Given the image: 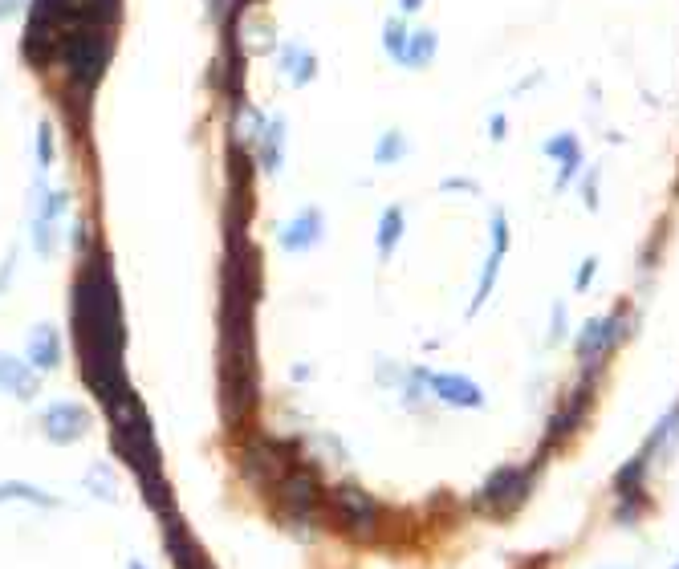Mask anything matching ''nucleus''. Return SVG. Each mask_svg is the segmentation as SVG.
<instances>
[{
	"label": "nucleus",
	"instance_id": "1",
	"mask_svg": "<svg viewBox=\"0 0 679 569\" xmlns=\"http://www.w3.org/2000/svg\"><path fill=\"white\" fill-rule=\"evenodd\" d=\"M122 0H29L25 57L37 70L61 66L78 94H90L114 53Z\"/></svg>",
	"mask_w": 679,
	"mask_h": 569
},
{
	"label": "nucleus",
	"instance_id": "2",
	"mask_svg": "<svg viewBox=\"0 0 679 569\" xmlns=\"http://www.w3.org/2000/svg\"><path fill=\"white\" fill-rule=\"evenodd\" d=\"M74 342H78L82 374L94 387V395L106 407L118 403L131 391L127 370H122L127 330H122V305L106 257H90L74 277Z\"/></svg>",
	"mask_w": 679,
	"mask_h": 569
},
{
	"label": "nucleus",
	"instance_id": "3",
	"mask_svg": "<svg viewBox=\"0 0 679 569\" xmlns=\"http://www.w3.org/2000/svg\"><path fill=\"white\" fill-rule=\"evenodd\" d=\"M114 419V452L131 464V472L139 476V484L147 488V496L159 504V488H163V468H159V448H155V431L151 419L143 415L139 399L127 391L118 403L106 407Z\"/></svg>",
	"mask_w": 679,
	"mask_h": 569
},
{
	"label": "nucleus",
	"instance_id": "4",
	"mask_svg": "<svg viewBox=\"0 0 679 569\" xmlns=\"http://www.w3.org/2000/svg\"><path fill=\"white\" fill-rule=\"evenodd\" d=\"M66 212H70V192L49 187V179L37 175L29 187V240L41 257H53L57 252V236H61V224H66Z\"/></svg>",
	"mask_w": 679,
	"mask_h": 569
},
{
	"label": "nucleus",
	"instance_id": "5",
	"mask_svg": "<svg viewBox=\"0 0 679 569\" xmlns=\"http://www.w3.org/2000/svg\"><path fill=\"white\" fill-rule=\"evenodd\" d=\"M41 435L57 448H70L82 435H90V411L78 399H57L41 411Z\"/></svg>",
	"mask_w": 679,
	"mask_h": 569
},
{
	"label": "nucleus",
	"instance_id": "6",
	"mask_svg": "<svg viewBox=\"0 0 679 569\" xmlns=\"http://www.w3.org/2000/svg\"><path fill=\"white\" fill-rule=\"evenodd\" d=\"M330 500H334V513L346 521L350 533H358V537L375 533V525H379V504L370 500L366 488H358V484H338Z\"/></svg>",
	"mask_w": 679,
	"mask_h": 569
},
{
	"label": "nucleus",
	"instance_id": "7",
	"mask_svg": "<svg viewBox=\"0 0 679 569\" xmlns=\"http://www.w3.org/2000/svg\"><path fill=\"white\" fill-rule=\"evenodd\" d=\"M525 484H529V476L521 472V468H501L497 476H492L488 484H484V492L476 496V504L480 509H488V513H513L517 504L525 500Z\"/></svg>",
	"mask_w": 679,
	"mask_h": 569
},
{
	"label": "nucleus",
	"instance_id": "8",
	"mask_svg": "<svg viewBox=\"0 0 679 569\" xmlns=\"http://www.w3.org/2000/svg\"><path fill=\"white\" fill-rule=\"evenodd\" d=\"M277 240H281L285 252H310V248H318V244L326 240V216H322V208H314V204L301 208L293 220L281 224Z\"/></svg>",
	"mask_w": 679,
	"mask_h": 569
},
{
	"label": "nucleus",
	"instance_id": "9",
	"mask_svg": "<svg viewBox=\"0 0 679 569\" xmlns=\"http://www.w3.org/2000/svg\"><path fill=\"white\" fill-rule=\"evenodd\" d=\"M619 334H623V313H610V318L586 322V330L578 334V358L590 362V366H598V362L610 354V346L619 342Z\"/></svg>",
	"mask_w": 679,
	"mask_h": 569
},
{
	"label": "nucleus",
	"instance_id": "10",
	"mask_svg": "<svg viewBox=\"0 0 679 569\" xmlns=\"http://www.w3.org/2000/svg\"><path fill=\"white\" fill-rule=\"evenodd\" d=\"M423 374V383L431 387V395H436L440 403H448V407H484V391L472 383V378H464V374H427V370H419Z\"/></svg>",
	"mask_w": 679,
	"mask_h": 569
},
{
	"label": "nucleus",
	"instance_id": "11",
	"mask_svg": "<svg viewBox=\"0 0 679 569\" xmlns=\"http://www.w3.org/2000/svg\"><path fill=\"white\" fill-rule=\"evenodd\" d=\"M281 448L277 444H249L244 448V476H249L253 484H277L289 468H293V460L289 456H277Z\"/></svg>",
	"mask_w": 679,
	"mask_h": 569
},
{
	"label": "nucleus",
	"instance_id": "12",
	"mask_svg": "<svg viewBox=\"0 0 679 569\" xmlns=\"http://www.w3.org/2000/svg\"><path fill=\"white\" fill-rule=\"evenodd\" d=\"M277 488H281V500H285V509H289L293 517H310V513L318 509V480H314L310 472L289 468V472L277 480Z\"/></svg>",
	"mask_w": 679,
	"mask_h": 569
},
{
	"label": "nucleus",
	"instance_id": "13",
	"mask_svg": "<svg viewBox=\"0 0 679 569\" xmlns=\"http://www.w3.org/2000/svg\"><path fill=\"white\" fill-rule=\"evenodd\" d=\"M509 252V224L501 212H492V252H488V265L480 273V285H476V297H472V313L484 305V297L492 293V285H497V273H501V257Z\"/></svg>",
	"mask_w": 679,
	"mask_h": 569
},
{
	"label": "nucleus",
	"instance_id": "14",
	"mask_svg": "<svg viewBox=\"0 0 679 569\" xmlns=\"http://www.w3.org/2000/svg\"><path fill=\"white\" fill-rule=\"evenodd\" d=\"M277 61H281V78L293 82V86H310L318 78V57H314L310 45H301V41H285Z\"/></svg>",
	"mask_w": 679,
	"mask_h": 569
},
{
	"label": "nucleus",
	"instance_id": "15",
	"mask_svg": "<svg viewBox=\"0 0 679 569\" xmlns=\"http://www.w3.org/2000/svg\"><path fill=\"white\" fill-rule=\"evenodd\" d=\"M0 391H9L13 399H25V403H29V399L41 391L37 370H33L29 362L13 358V354H0Z\"/></svg>",
	"mask_w": 679,
	"mask_h": 569
},
{
	"label": "nucleus",
	"instance_id": "16",
	"mask_svg": "<svg viewBox=\"0 0 679 569\" xmlns=\"http://www.w3.org/2000/svg\"><path fill=\"white\" fill-rule=\"evenodd\" d=\"M257 163H261V171L265 175H277L281 171V163H285V118H269L265 122V131L257 135Z\"/></svg>",
	"mask_w": 679,
	"mask_h": 569
},
{
	"label": "nucleus",
	"instance_id": "17",
	"mask_svg": "<svg viewBox=\"0 0 679 569\" xmlns=\"http://www.w3.org/2000/svg\"><path fill=\"white\" fill-rule=\"evenodd\" d=\"M29 366L33 370H57L61 366V334H57V326H49V322L33 326V334H29Z\"/></svg>",
	"mask_w": 679,
	"mask_h": 569
},
{
	"label": "nucleus",
	"instance_id": "18",
	"mask_svg": "<svg viewBox=\"0 0 679 569\" xmlns=\"http://www.w3.org/2000/svg\"><path fill=\"white\" fill-rule=\"evenodd\" d=\"M167 549H171V557H175V569H212L208 565V557L200 553V545L183 533L179 525H171V533H167Z\"/></svg>",
	"mask_w": 679,
	"mask_h": 569
},
{
	"label": "nucleus",
	"instance_id": "19",
	"mask_svg": "<svg viewBox=\"0 0 679 569\" xmlns=\"http://www.w3.org/2000/svg\"><path fill=\"white\" fill-rule=\"evenodd\" d=\"M436 49H440L436 29H415V33L407 37V49H403V66H407V70H423L427 61L436 57Z\"/></svg>",
	"mask_w": 679,
	"mask_h": 569
},
{
	"label": "nucleus",
	"instance_id": "20",
	"mask_svg": "<svg viewBox=\"0 0 679 569\" xmlns=\"http://www.w3.org/2000/svg\"><path fill=\"white\" fill-rule=\"evenodd\" d=\"M399 240H403V208L399 204H391L383 216H379V257L383 261H391V252L399 248Z\"/></svg>",
	"mask_w": 679,
	"mask_h": 569
},
{
	"label": "nucleus",
	"instance_id": "21",
	"mask_svg": "<svg viewBox=\"0 0 679 569\" xmlns=\"http://www.w3.org/2000/svg\"><path fill=\"white\" fill-rule=\"evenodd\" d=\"M5 500H25V504H41V509H57V496L53 492H41L37 484H25V480H5L0 484V504Z\"/></svg>",
	"mask_w": 679,
	"mask_h": 569
},
{
	"label": "nucleus",
	"instance_id": "22",
	"mask_svg": "<svg viewBox=\"0 0 679 569\" xmlns=\"http://www.w3.org/2000/svg\"><path fill=\"white\" fill-rule=\"evenodd\" d=\"M545 155H553V159H562V179H558V187H566L570 183V175L578 171V139L574 135H562V139H549L545 143Z\"/></svg>",
	"mask_w": 679,
	"mask_h": 569
},
{
	"label": "nucleus",
	"instance_id": "23",
	"mask_svg": "<svg viewBox=\"0 0 679 569\" xmlns=\"http://www.w3.org/2000/svg\"><path fill=\"white\" fill-rule=\"evenodd\" d=\"M586 399H590V395H574V399L566 403V411H562V415H553V423H549V439H566V435L578 427V419L586 415Z\"/></svg>",
	"mask_w": 679,
	"mask_h": 569
},
{
	"label": "nucleus",
	"instance_id": "24",
	"mask_svg": "<svg viewBox=\"0 0 679 569\" xmlns=\"http://www.w3.org/2000/svg\"><path fill=\"white\" fill-rule=\"evenodd\" d=\"M675 427H679V403H675V407H671V411H667V415H663V419L655 423V431L647 435V444H643V452H639V456H647V460H651V456H655V452H659L663 444H671Z\"/></svg>",
	"mask_w": 679,
	"mask_h": 569
},
{
	"label": "nucleus",
	"instance_id": "25",
	"mask_svg": "<svg viewBox=\"0 0 679 569\" xmlns=\"http://www.w3.org/2000/svg\"><path fill=\"white\" fill-rule=\"evenodd\" d=\"M407 155V139H403V131H387L379 143H375V163L379 167H391V163H399Z\"/></svg>",
	"mask_w": 679,
	"mask_h": 569
},
{
	"label": "nucleus",
	"instance_id": "26",
	"mask_svg": "<svg viewBox=\"0 0 679 569\" xmlns=\"http://www.w3.org/2000/svg\"><path fill=\"white\" fill-rule=\"evenodd\" d=\"M407 37H411V33L403 29V21H399V17H391V21L383 25V49H387V53L399 61V66H403V49H407Z\"/></svg>",
	"mask_w": 679,
	"mask_h": 569
},
{
	"label": "nucleus",
	"instance_id": "27",
	"mask_svg": "<svg viewBox=\"0 0 679 569\" xmlns=\"http://www.w3.org/2000/svg\"><path fill=\"white\" fill-rule=\"evenodd\" d=\"M33 151H37V175H49V167H53V126H49V122L37 126Z\"/></svg>",
	"mask_w": 679,
	"mask_h": 569
},
{
	"label": "nucleus",
	"instance_id": "28",
	"mask_svg": "<svg viewBox=\"0 0 679 569\" xmlns=\"http://www.w3.org/2000/svg\"><path fill=\"white\" fill-rule=\"evenodd\" d=\"M86 484H90V492H94V496H102V500H118V492H114V480H110V468H106V464H94V468H90V476H86Z\"/></svg>",
	"mask_w": 679,
	"mask_h": 569
},
{
	"label": "nucleus",
	"instance_id": "29",
	"mask_svg": "<svg viewBox=\"0 0 679 569\" xmlns=\"http://www.w3.org/2000/svg\"><path fill=\"white\" fill-rule=\"evenodd\" d=\"M25 9H29V0H0V21H9L17 13H25Z\"/></svg>",
	"mask_w": 679,
	"mask_h": 569
},
{
	"label": "nucleus",
	"instance_id": "30",
	"mask_svg": "<svg viewBox=\"0 0 679 569\" xmlns=\"http://www.w3.org/2000/svg\"><path fill=\"white\" fill-rule=\"evenodd\" d=\"M594 273H598V261H594V257H586V265L578 269V277H574V285H578V289H586V285L594 281Z\"/></svg>",
	"mask_w": 679,
	"mask_h": 569
},
{
	"label": "nucleus",
	"instance_id": "31",
	"mask_svg": "<svg viewBox=\"0 0 679 569\" xmlns=\"http://www.w3.org/2000/svg\"><path fill=\"white\" fill-rule=\"evenodd\" d=\"M562 330H566V309H562V305H553V330H549V338L558 342V338H562Z\"/></svg>",
	"mask_w": 679,
	"mask_h": 569
},
{
	"label": "nucleus",
	"instance_id": "32",
	"mask_svg": "<svg viewBox=\"0 0 679 569\" xmlns=\"http://www.w3.org/2000/svg\"><path fill=\"white\" fill-rule=\"evenodd\" d=\"M423 5V0H399V13H415Z\"/></svg>",
	"mask_w": 679,
	"mask_h": 569
},
{
	"label": "nucleus",
	"instance_id": "33",
	"mask_svg": "<svg viewBox=\"0 0 679 569\" xmlns=\"http://www.w3.org/2000/svg\"><path fill=\"white\" fill-rule=\"evenodd\" d=\"M127 569H147V565H143V561H131V565H127Z\"/></svg>",
	"mask_w": 679,
	"mask_h": 569
},
{
	"label": "nucleus",
	"instance_id": "34",
	"mask_svg": "<svg viewBox=\"0 0 679 569\" xmlns=\"http://www.w3.org/2000/svg\"><path fill=\"white\" fill-rule=\"evenodd\" d=\"M675 569H679V561H675Z\"/></svg>",
	"mask_w": 679,
	"mask_h": 569
}]
</instances>
